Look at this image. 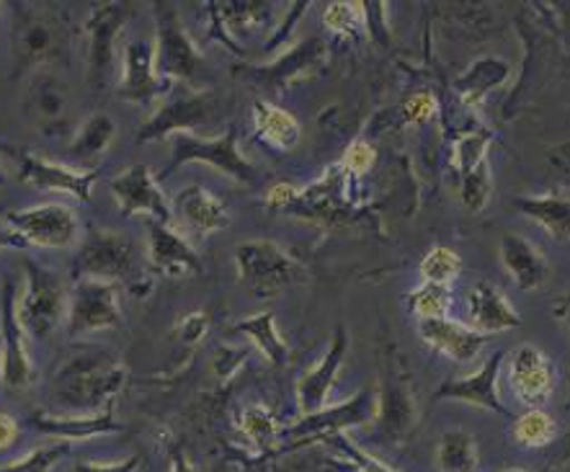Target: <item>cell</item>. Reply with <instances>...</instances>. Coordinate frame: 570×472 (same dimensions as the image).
I'll return each mask as SVG.
<instances>
[{
	"label": "cell",
	"mask_w": 570,
	"mask_h": 472,
	"mask_svg": "<svg viewBox=\"0 0 570 472\" xmlns=\"http://www.w3.org/2000/svg\"><path fill=\"white\" fill-rule=\"evenodd\" d=\"M331 442L336 444L338 450L346 454V460H352V465L360 470V472H397V470H393L390 465H385V462H380L377 458H374V454L364 452L360 444H354L352 439L344 436V434L331 436Z\"/></svg>",
	"instance_id": "cell-40"
},
{
	"label": "cell",
	"mask_w": 570,
	"mask_h": 472,
	"mask_svg": "<svg viewBox=\"0 0 570 472\" xmlns=\"http://www.w3.org/2000/svg\"><path fill=\"white\" fill-rule=\"evenodd\" d=\"M509 380L524 405H542L552 393V367L540 348L521 344L509 354Z\"/></svg>",
	"instance_id": "cell-21"
},
{
	"label": "cell",
	"mask_w": 570,
	"mask_h": 472,
	"mask_svg": "<svg viewBox=\"0 0 570 472\" xmlns=\"http://www.w3.org/2000/svg\"><path fill=\"white\" fill-rule=\"evenodd\" d=\"M31 380L35 364L29 356L27 331L19 321V295L13 279H6L0 289V382L19 393L31 385Z\"/></svg>",
	"instance_id": "cell-9"
},
{
	"label": "cell",
	"mask_w": 570,
	"mask_h": 472,
	"mask_svg": "<svg viewBox=\"0 0 570 472\" xmlns=\"http://www.w3.org/2000/svg\"><path fill=\"white\" fill-rule=\"evenodd\" d=\"M125 362L106 346H78L55 372L52 397L72 413H101L127 385Z\"/></svg>",
	"instance_id": "cell-1"
},
{
	"label": "cell",
	"mask_w": 570,
	"mask_h": 472,
	"mask_svg": "<svg viewBox=\"0 0 570 472\" xmlns=\"http://www.w3.org/2000/svg\"><path fill=\"white\" fill-rule=\"evenodd\" d=\"M501 262L507 266L521 289H537L548 282L550 266L532 243L519 238V235H503L501 240Z\"/></svg>",
	"instance_id": "cell-26"
},
{
	"label": "cell",
	"mask_w": 570,
	"mask_h": 472,
	"mask_svg": "<svg viewBox=\"0 0 570 472\" xmlns=\"http://www.w3.org/2000/svg\"><path fill=\"white\" fill-rule=\"evenodd\" d=\"M374 419H380V395L374 390H362L352 401L328 405V409L313 413V416H303L295 426L284 431L287 439H313V436H336L344 434L346 429L364 426Z\"/></svg>",
	"instance_id": "cell-15"
},
{
	"label": "cell",
	"mask_w": 570,
	"mask_h": 472,
	"mask_svg": "<svg viewBox=\"0 0 570 472\" xmlns=\"http://www.w3.org/2000/svg\"><path fill=\"white\" fill-rule=\"evenodd\" d=\"M174 215L197 235L219 233L230 225V212L205 186L191 184L174 199Z\"/></svg>",
	"instance_id": "cell-25"
},
{
	"label": "cell",
	"mask_w": 570,
	"mask_h": 472,
	"mask_svg": "<svg viewBox=\"0 0 570 472\" xmlns=\"http://www.w3.org/2000/svg\"><path fill=\"white\" fill-rule=\"evenodd\" d=\"M409 307L419 321H439V317H446L452 307L450 287H439V284L423 282L419 289L411 292Z\"/></svg>",
	"instance_id": "cell-35"
},
{
	"label": "cell",
	"mask_w": 570,
	"mask_h": 472,
	"mask_svg": "<svg viewBox=\"0 0 570 472\" xmlns=\"http://www.w3.org/2000/svg\"><path fill=\"white\" fill-rule=\"evenodd\" d=\"M29 426L39 431V434H47L65 444L125 431V423L114 416V403L101 413H70V416H60V413H47L37 409L29 413Z\"/></svg>",
	"instance_id": "cell-19"
},
{
	"label": "cell",
	"mask_w": 570,
	"mask_h": 472,
	"mask_svg": "<svg viewBox=\"0 0 570 472\" xmlns=\"http://www.w3.org/2000/svg\"><path fill=\"white\" fill-rule=\"evenodd\" d=\"M297 197H299L297 186L282 181V184H274L272 189L266 191L264 205H266L268 209H287L289 205H295Z\"/></svg>",
	"instance_id": "cell-46"
},
{
	"label": "cell",
	"mask_w": 570,
	"mask_h": 472,
	"mask_svg": "<svg viewBox=\"0 0 570 472\" xmlns=\"http://www.w3.org/2000/svg\"><path fill=\"white\" fill-rule=\"evenodd\" d=\"M323 23L336 35H354L364 23L362 3H331L323 13Z\"/></svg>",
	"instance_id": "cell-39"
},
{
	"label": "cell",
	"mask_w": 570,
	"mask_h": 472,
	"mask_svg": "<svg viewBox=\"0 0 570 472\" xmlns=\"http://www.w3.org/2000/svg\"><path fill=\"white\" fill-rule=\"evenodd\" d=\"M121 323L119 289L111 282L76 279L68 295V331L70 336L117 328Z\"/></svg>",
	"instance_id": "cell-11"
},
{
	"label": "cell",
	"mask_w": 570,
	"mask_h": 472,
	"mask_svg": "<svg viewBox=\"0 0 570 472\" xmlns=\"http://www.w3.org/2000/svg\"><path fill=\"white\" fill-rule=\"evenodd\" d=\"M135 268V246L132 240L117 230H101L91 227L80 240L72 274L76 279H99L117 284Z\"/></svg>",
	"instance_id": "cell-8"
},
{
	"label": "cell",
	"mask_w": 570,
	"mask_h": 472,
	"mask_svg": "<svg viewBox=\"0 0 570 472\" xmlns=\"http://www.w3.org/2000/svg\"><path fill=\"white\" fill-rule=\"evenodd\" d=\"M419 336L452 362H472L483 352L488 336L472 331L468 323H458L452 317H439V321H419Z\"/></svg>",
	"instance_id": "cell-22"
},
{
	"label": "cell",
	"mask_w": 570,
	"mask_h": 472,
	"mask_svg": "<svg viewBox=\"0 0 570 472\" xmlns=\"http://www.w3.org/2000/svg\"><path fill=\"white\" fill-rule=\"evenodd\" d=\"M374 160H377V153L366 140H354L348 145L346 153H344V160H341V166H344L348 174L354 176H364L366 170H372Z\"/></svg>",
	"instance_id": "cell-42"
},
{
	"label": "cell",
	"mask_w": 570,
	"mask_h": 472,
	"mask_svg": "<svg viewBox=\"0 0 570 472\" xmlns=\"http://www.w3.org/2000/svg\"><path fill=\"white\" fill-rule=\"evenodd\" d=\"M68 315V292L60 276L35 258H23V292L19 297V321L35 341L50 338Z\"/></svg>",
	"instance_id": "cell-3"
},
{
	"label": "cell",
	"mask_w": 570,
	"mask_h": 472,
	"mask_svg": "<svg viewBox=\"0 0 570 472\" xmlns=\"http://www.w3.org/2000/svg\"><path fill=\"white\" fill-rule=\"evenodd\" d=\"M462 272V258L446 246H434L423 256L419 266L421 279L426 284H439V287H450Z\"/></svg>",
	"instance_id": "cell-34"
},
{
	"label": "cell",
	"mask_w": 570,
	"mask_h": 472,
	"mask_svg": "<svg viewBox=\"0 0 570 472\" xmlns=\"http://www.w3.org/2000/svg\"><path fill=\"white\" fill-rule=\"evenodd\" d=\"M153 21H156V65L160 78L194 80L205 68V55L194 45L186 31L181 13L174 3H153Z\"/></svg>",
	"instance_id": "cell-6"
},
{
	"label": "cell",
	"mask_w": 570,
	"mask_h": 472,
	"mask_svg": "<svg viewBox=\"0 0 570 472\" xmlns=\"http://www.w3.org/2000/svg\"><path fill=\"white\" fill-rule=\"evenodd\" d=\"M238 336H246L250 344H254L261 356L274 367H282L289 360V346L284 336L279 333V325H276V315L272 311H264L258 315H250L246 321H238L230 328Z\"/></svg>",
	"instance_id": "cell-28"
},
{
	"label": "cell",
	"mask_w": 570,
	"mask_h": 472,
	"mask_svg": "<svg viewBox=\"0 0 570 472\" xmlns=\"http://www.w3.org/2000/svg\"><path fill=\"white\" fill-rule=\"evenodd\" d=\"M168 460H170V472H199L197 465L189 460V454H186L178 444L168 446Z\"/></svg>",
	"instance_id": "cell-49"
},
{
	"label": "cell",
	"mask_w": 570,
	"mask_h": 472,
	"mask_svg": "<svg viewBox=\"0 0 570 472\" xmlns=\"http://www.w3.org/2000/svg\"><path fill=\"white\" fill-rule=\"evenodd\" d=\"M436 462L442 472H470L478 462L472 436L465 434V431H450V434H444L436 450Z\"/></svg>",
	"instance_id": "cell-31"
},
{
	"label": "cell",
	"mask_w": 570,
	"mask_h": 472,
	"mask_svg": "<svg viewBox=\"0 0 570 472\" xmlns=\"http://www.w3.org/2000/svg\"><path fill=\"white\" fill-rule=\"evenodd\" d=\"M70 42L68 21L55 8L16 6L11 27L13 76L50 68Z\"/></svg>",
	"instance_id": "cell-2"
},
{
	"label": "cell",
	"mask_w": 570,
	"mask_h": 472,
	"mask_svg": "<svg viewBox=\"0 0 570 472\" xmlns=\"http://www.w3.org/2000/svg\"><path fill=\"white\" fill-rule=\"evenodd\" d=\"M558 434V423L550 413L542 409L527 411L524 416H519L514 423V442L521 446H529V450H537V446H548Z\"/></svg>",
	"instance_id": "cell-33"
},
{
	"label": "cell",
	"mask_w": 570,
	"mask_h": 472,
	"mask_svg": "<svg viewBox=\"0 0 570 472\" xmlns=\"http://www.w3.org/2000/svg\"><path fill=\"white\" fill-rule=\"evenodd\" d=\"M109 189L117 199V207L121 217H148L158 219V223H170L174 212H170V201L163 194L158 178L153 176V170L142 163L129 166L121 170L119 176H114L109 181Z\"/></svg>",
	"instance_id": "cell-14"
},
{
	"label": "cell",
	"mask_w": 570,
	"mask_h": 472,
	"mask_svg": "<svg viewBox=\"0 0 570 472\" xmlns=\"http://www.w3.org/2000/svg\"><path fill=\"white\" fill-rule=\"evenodd\" d=\"M70 454V444L55 442L39 450L29 452L27 458L11 462V465H0V472H52L60 462Z\"/></svg>",
	"instance_id": "cell-36"
},
{
	"label": "cell",
	"mask_w": 570,
	"mask_h": 472,
	"mask_svg": "<svg viewBox=\"0 0 570 472\" xmlns=\"http://www.w3.org/2000/svg\"><path fill=\"white\" fill-rule=\"evenodd\" d=\"M0 6H3V3H0Z\"/></svg>",
	"instance_id": "cell-53"
},
{
	"label": "cell",
	"mask_w": 570,
	"mask_h": 472,
	"mask_svg": "<svg viewBox=\"0 0 570 472\" xmlns=\"http://www.w3.org/2000/svg\"><path fill=\"white\" fill-rule=\"evenodd\" d=\"M240 431L246 434V439L254 442L258 452L272 450L276 439H279V423H276L274 411L264 403L248 405V409L240 413Z\"/></svg>",
	"instance_id": "cell-32"
},
{
	"label": "cell",
	"mask_w": 570,
	"mask_h": 472,
	"mask_svg": "<svg viewBox=\"0 0 570 472\" xmlns=\"http://www.w3.org/2000/svg\"><path fill=\"white\" fill-rule=\"evenodd\" d=\"M519 209L534 223H540L550 235L560 240H570V199L560 197H532L519 199Z\"/></svg>",
	"instance_id": "cell-30"
},
{
	"label": "cell",
	"mask_w": 570,
	"mask_h": 472,
	"mask_svg": "<svg viewBox=\"0 0 570 472\" xmlns=\"http://www.w3.org/2000/svg\"><path fill=\"white\" fill-rule=\"evenodd\" d=\"M170 80L160 78L156 65V42L150 39H132L121 55L119 96L129 104L148 106L160 96H168Z\"/></svg>",
	"instance_id": "cell-16"
},
{
	"label": "cell",
	"mask_w": 570,
	"mask_h": 472,
	"mask_svg": "<svg viewBox=\"0 0 570 472\" xmlns=\"http://www.w3.org/2000/svg\"><path fill=\"white\" fill-rule=\"evenodd\" d=\"M233 258L240 287L256 297H274L303 279V268L274 240H243Z\"/></svg>",
	"instance_id": "cell-5"
},
{
	"label": "cell",
	"mask_w": 570,
	"mask_h": 472,
	"mask_svg": "<svg viewBox=\"0 0 570 472\" xmlns=\"http://www.w3.org/2000/svg\"><path fill=\"white\" fill-rule=\"evenodd\" d=\"M254 127L261 140L282 153L295 150L299 137H303L299 121L292 117L287 109H282V106L264 99H258L254 104Z\"/></svg>",
	"instance_id": "cell-27"
},
{
	"label": "cell",
	"mask_w": 570,
	"mask_h": 472,
	"mask_svg": "<svg viewBox=\"0 0 570 472\" xmlns=\"http://www.w3.org/2000/svg\"><path fill=\"white\" fill-rule=\"evenodd\" d=\"M23 106H27L29 119L35 121L45 135L60 132V129L70 125L72 117L70 83L50 68L31 72Z\"/></svg>",
	"instance_id": "cell-17"
},
{
	"label": "cell",
	"mask_w": 570,
	"mask_h": 472,
	"mask_svg": "<svg viewBox=\"0 0 570 472\" xmlns=\"http://www.w3.org/2000/svg\"><path fill=\"white\" fill-rule=\"evenodd\" d=\"M501 362L503 356L493 354L475 374H465V377L460 380L444 382V385L436 390V397H452V401L480 405V409H488L493 413H507L499 395Z\"/></svg>",
	"instance_id": "cell-24"
},
{
	"label": "cell",
	"mask_w": 570,
	"mask_h": 472,
	"mask_svg": "<svg viewBox=\"0 0 570 472\" xmlns=\"http://www.w3.org/2000/svg\"><path fill=\"white\" fill-rule=\"evenodd\" d=\"M219 111V99L215 91H189L176 94L145 121L137 132L140 142L168 140L178 132H194L197 127L209 125Z\"/></svg>",
	"instance_id": "cell-12"
},
{
	"label": "cell",
	"mask_w": 570,
	"mask_h": 472,
	"mask_svg": "<svg viewBox=\"0 0 570 472\" xmlns=\"http://www.w3.org/2000/svg\"><path fill=\"white\" fill-rule=\"evenodd\" d=\"M503 472H524V470H519V468H509V470H503Z\"/></svg>",
	"instance_id": "cell-52"
},
{
	"label": "cell",
	"mask_w": 570,
	"mask_h": 472,
	"mask_svg": "<svg viewBox=\"0 0 570 472\" xmlns=\"http://www.w3.org/2000/svg\"><path fill=\"white\" fill-rule=\"evenodd\" d=\"M11 156L16 160V174H19L21 184L35 186L39 191L68 194L76 201H91L94 186L99 181V170L62 166V163L45 160L35 153L23 150H13Z\"/></svg>",
	"instance_id": "cell-13"
},
{
	"label": "cell",
	"mask_w": 570,
	"mask_h": 472,
	"mask_svg": "<svg viewBox=\"0 0 570 472\" xmlns=\"http://www.w3.org/2000/svg\"><path fill=\"white\" fill-rule=\"evenodd\" d=\"M148 264L156 274L174 279L202 274V258L189 238L170 223L158 219H148Z\"/></svg>",
	"instance_id": "cell-18"
},
{
	"label": "cell",
	"mask_w": 570,
	"mask_h": 472,
	"mask_svg": "<svg viewBox=\"0 0 570 472\" xmlns=\"http://www.w3.org/2000/svg\"><path fill=\"white\" fill-rule=\"evenodd\" d=\"M346 348H348L346 328L344 325H338V328L333 331L331 346H328V352L323 354V360L317 362L311 372H305L297 382V405H299V413H303V416H313V413L328 409L331 390H333V385H336V377H338L341 364H344Z\"/></svg>",
	"instance_id": "cell-20"
},
{
	"label": "cell",
	"mask_w": 570,
	"mask_h": 472,
	"mask_svg": "<svg viewBox=\"0 0 570 472\" xmlns=\"http://www.w3.org/2000/svg\"><path fill=\"white\" fill-rule=\"evenodd\" d=\"M3 184H6V170L0 168V186H3Z\"/></svg>",
	"instance_id": "cell-51"
},
{
	"label": "cell",
	"mask_w": 570,
	"mask_h": 472,
	"mask_svg": "<svg viewBox=\"0 0 570 472\" xmlns=\"http://www.w3.org/2000/svg\"><path fill=\"white\" fill-rule=\"evenodd\" d=\"M3 225L21 235L27 246L37 248H72L80 240V219L76 209L60 201H45V205L13 209L3 215Z\"/></svg>",
	"instance_id": "cell-7"
},
{
	"label": "cell",
	"mask_w": 570,
	"mask_h": 472,
	"mask_svg": "<svg viewBox=\"0 0 570 472\" xmlns=\"http://www.w3.org/2000/svg\"><path fill=\"white\" fill-rule=\"evenodd\" d=\"M142 468V458L140 454H132V458L121 460V462H76L72 465V472H140Z\"/></svg>",
	"instance_id": "cell-45"
},
{
	"label": "cell",
	"mask_w": 570,
	"mask_h": 472,
	"mask_svg": "<svg viewBox=\"0 0 570 472\" xmlns=\"http://www.w3.org/2000/svg\"><path fill=\"white\" fill-rule=\"evenodd\" d=\"M209 328H212L209 315L205 311H194V313H186L181 321L176 323V336L186 348H194L207 338Z\"/></svg>",
	"instance_id": "cell-41"
},
{
	"label": "cell",
	"mask_w": 570,
	"mask_h": 472,
	"mask_svg": "<svg viewBox=\"0 0 570 472\" xmlns=\"http://www.w3.org/2000/svg\"><path fill=\"white\" fill-rule=\"evenodd\" d=\"M491 168H488V160L480 163V166L472 170V174L462 176V205H465L470 212H483L488 199H491Z\"/></svg>",
	"instance_id": "cell-37"
},
{
	"label": "cell",
	"mask_w": 570,
	"mask_h": 472,
	"mask_svg": "<svg viewBox=\"0 0 570 472\" xmlns=\"http://www.w3.org/2000/svg\"><path fill=\"white\" fill-rule=\"evenodd\" d=\"M436 109H439V104L434 99V94L419 91V94H413L409 101H405L403 114H405V121H411V125H426V121L436 117Z\"/></svg>",
	"instance_id": "cell-43"
},
{
	"label": "cell",
	"mask_w": 570,
	"mask_h": 472,
	"mask_svg": "<svg viewBox=\"0 0 570 472\" xmlns=\"http://www.w3.org/2000/svg\"><path fill=\"white\" fill-rule=\"evenodd\" d=\"M132 3H96L83 23L88 39V83L96 91H104L109 83L111 65H114V47L125 29V23L132 19Z\"/></svg>",
	"instance_id": "cell-10"
},
{
	"label": "cell",
	"mask_w": 570,
	"mask_h": 472,
	"mask_svg": "<svg viewBox=\"0 0 570 472\" xmlns=\"http://www.w3.org/2000/svg\"><path fill=\"white\" fill-rule=\"evenodd\" d=\"M19 434H21L19 421H16L11 413H0V452L11 450V446L19 442Z\"/></svg>",
	"instance_id": "cell-48"
},
{
	"label": "cell",
	"mask_w": 570,
	"mask_h": 472,
	"mask_svg": "<svg viewBox=\"0 0 570 472\" xmlns=\"http://www.w3.org/2000/svg\"><path fill=\"white\" fill-rule=\"evenodd\" d=\"M488 145H491V137L483 132H470L460 137L458 145H454V166H458L462 176L472 174L480 163H485Z\"/></svg>",
	"instance_id": "cell-38"
},
{
	"label": "cell",
	"mask_w": 570,
	"mask_h": 472,
	"mask_svg": "<svg viewBox=\"0 0 570 472\" xmlns=\"http://www.w3.org/2000/svg\"><path fill=\"white\" fill-rule=\"evenodd\" d=\"M248 360V352L246 348H233V346H219L215 360H212V367H215L217 377H233L235 372H238V367L243 362Z\"/></svg>",
	"instance_id": "cell-44"
},
{
	"label": "cell",
	"mask_w": 570,
	"mask_h": 472,
	"mask_svg": "<svg viewBox=\"0 0 570 472\" xmlns=\"http://www.w3.org/2000/svg\"><path fill=\"white\" fill-rule=\"evenodd\" d=\"M364 6V27H370V35L380 42L387 39L385 27V3H362Z\"/></svg>",
	"instance_id": "cell-47"
},
{
	"label": "cell",
	"mask_w": 570,
	"mask_h": 472,
	"mask_svg": "<svg viewBox=\"0 0 570 472\" xmlns=\"http://www.w3.org/2000/svg\"><path fill=\"white\" fill-rule=\"evenodd\" d=\"M170 158L166 174H174L186 163H207L217 168L219 174L230 176L238 184H254L256 168L250 166L246 156L240 153V135L238 129L230 127L217 137H199L197 132H178L168 137Z\"/></svg>",
	"instance_id": "cell-4"
},
{
	"label": "cell",
	"mask_w": 570,
	"mask_h": 472,
	"mask_svg": "<svg viewBox=\"0 0 570 472\" xmlns=\"http://www.w3.org/2000/svg\"><path fill=\"white\" fill-rule=\"evenodd\" d=\"M6 248H29L27 243H23V238L21 235H16L11 227H0V250H6Z\"/></svg>",
	"instance_id": "cell-50"
},
{
	"label": "cell",
	"mask_w": 570,
	"mask_h": 472,
	"mask_svg": "<svg viewBox=\"0 0 570 472\" xmlns=\"http://www.w3.org/2000/svg\"><path fill=\"white\" fill-rule=\"evenodd\" d=\"M521 323L519 313L511 307L507 295L491 282H478L468 295V325L472 331L491 336L517 328Z\"/></svg>",
	"instance_id": "cell-23"
},
{
	"label": "cell",
	"mask_w": 570,
	"mask_h": 472,
	"mask_svg": "<svg viewBox=\"0 0 570 472\" xmlns=\"http://www.w3.org/2000/svg\"><path fill=\"white\" fill-rule=\"evenodd\" d=\"M114 137H117V121L109 114L96 111L78 127L68 148V156L80 163V166H88V163L101 158L111 148Z\"/></svg>",
	"instance_id": "cell-29"
}]
</instances>
